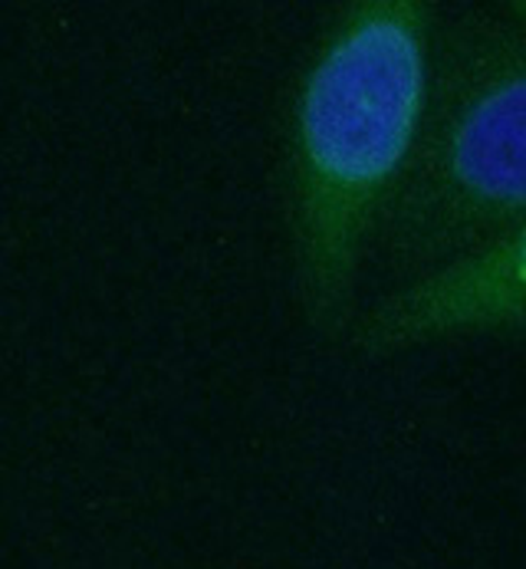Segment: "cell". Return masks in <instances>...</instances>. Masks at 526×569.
<instances>
[{"instance_id":"1","label":"cell","mask_w":526,"mask_h":569,"mask_svg":"<svg viewBox=\"0 0 526 569\" xmlns=\"http://www.w3.org/2000/svg\"><path fill=\"white\" fill-rule=\"evenodd\" d=\"M422 0L350 3L316 47L290 116V234L310 326L346 332L358 270L408 168L435 63Z\"/></svg>"},{"instance_id":"3","label":"cell","mask_w":526,"mask_h":569,"mask_svg":"<svg viewBox=\"0 0 526 569\" xmlns=\"http://www.w3.org/2000/svg\"><path fill=\"white\" fill-rule=\"evenodd\" d=\"M524 310L526 231L514 228L402 280L372 310L352 317L350 339L368 356H388L451 336L517 332Z\"/></svg>"},{"instance_id":"2","label":"cell","mask_w":526,"mask_h":569,"mask_svg":"<svg viewBox=\"0 0 526 569\" xmlns=\"http://www.w3.org/2000/svg\"><path fill=\"white\" fill-rule=\"evenodd\" d=\"M524 102L520 0L471 10L435 40L422 129L375 234L398 280L524 228Z\"/></svg>"}]
</instances>
